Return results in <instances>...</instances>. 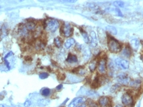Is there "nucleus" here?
Returning a JSON list of instances; mask_svg holds the SVG:
<instances>
[{
  "instance_id": "nucleus-12",
  "label": "nucleus",
  "mask_w": 143,
  "mask_h": 107,
  "mask_svg": "<svg viewBox=\"0 0 143 107\" xmlns=\"http://www.w3.org/2000/svg\"><path fill=\"white\" fill-rule=\"evenodd\" d=\"M45 46H46V44L44 43V42L42 41V40H37L35 43V49H37L38 50H43L45 48Z\"/></svg>"
},
{
  "instance_id": "nucleus-27",
  "label": "nucleus",
  "mask_w": 143,
  "mask_h": 107,
  "mask_svg": "<svg viewBox=\"0 0 143 107\" xmlns=\"http://www.w3.org/2000/svg\"><path fill=\"white\" fill-rule=\"evenodd\" d=\"M31 101H30V100H26L25 102L24 103V107H29L31 105Z\"/></svg>"
},
{
  "instance_id": "nucleus-20",
  "label": "nucleus",
  "mask_w": 143,
  "mask_h": 107,
  "mask_svg": "<svg viewBox=\"0 0 143 107\" xmlns=\"http://www.w3.org/2000/svg\"><path fill=\"white\" fill-rule=\"evenodd\" d=\"M113 5L116 7L117 8H121V7H123L125 5L124 2H123L122 1H115L113 2Z\"/></svg>"
},
{
  "instance_id": "nucleus-32",
  "label": "nucleus",
  "mask_w": 143,
  "mask_h": 107,
  "mask_svg": "<svg viewBox=\"0 0 143 107\" xmlns=\"http://www.w3.org/2000/svg\"><path fill=\"white\" fill-rule=\"evenodd\" d=\"M39 2H48V1H50L51 0H38Z\"/></svg>"
},
{
  "instance_id": "nucleus-8",
  "label": "nucleus",
  "mask_w": 143,
  "mask_h": 107,
  "mask_svg": "<svg viewBox=\"0 0 143 107\" xmlns=\"http://www.w3.org/2000/svg\"><path fill=\"white\" fill-rule=\"evenodd\" d=\"M99 106L101 107H109L111 105V100L106 96H103L99 98L98 100Z\"/></svg>"
},
{
  "instance_id": "nucleus-15",
  "label": "nucleus",
  "mask_w": 143,
  "mask_h": 107,
  "mask_svg": "<svg viewBox=\"0 0 143 107\" xmlns=\"http://www.w3.org/2000/svg\"><path fill=\"white\" fill-rule=\"evenodd\" d=\"M129 85V86L132 87L133 88L137 89L141 85V81L139 80H131Z\"/></svg>"
},
{
  "instance_id": "nucleus-23",
  "label": "nucleus",
  "mask_w": 143,
  "mask_h": 107,
  "mask_svg": "<svg viewBox=\"0 0 143 107\" xmlns=\"http://www.w3.org/2000/svg\"><path fill=\"white\" fill-rule=\"evenodd\" d=\"M88 103L90 107H99V105H97V103H95L94 101H93L92 100H88Z\"/></svg>"
},
{
  "instance_id": "nucleus-14",
  "label": "nucleus",
  "mask_w": 143,
  "mask_h": 107,
  "mask_svg": "<svg viewBox=\"0 0 143 107\" xmlns=\"http://www.w3.org/2000/svg\"><path fill=\"white\" fill-rule=\"evenodd\" d=\"M74 44H75V40H74V39H68V40H66L64 43V46L66 48H67V49H70V48H71L72 46L74 45Z\"/></svg>"
},
{
  "instance_id": "nucleus-25",
  "label": "nucleus",
  "mask_w": 143,
  "mask_h": 107,
  "mask_svg": "<svg viewBox=\"0 0 143 107\" xmlns=\"http://www.w3.org/2000/svg\"><path fill=\"white\" fill-rule=\"evenodd\" d=\"M49 76V75L48 73H46V72H42V73H40L39 78L40 79H46Z\"/></svg>"
},
{
  "instance_id": "nucleus-1",
  "label": "nucleus",
  "mask_w": 143,
  "mask_h": 107,
  "mask_svg": "<svg viewBox=\"0 0 143 107\" xmlns=\"http://www.w3.org/2000/svg\"><path fill=\"white\" fill-rule=\"evenodd\" d=\"M107 46L111 53L117 54L122 50V46L120 42L113 37H109L107 40Z\"/></svg>"
},
{
  "instance_id": "nucleus-24",
  "label": "nucleus",
  "mask_w": 143,
  "mask_h": 107,
  "mask_svg": "<svg viewBox=\"0 0 143 107\" xmlns=\"http://www.w3.org/2000/svg\"><path fill=\"white\" fill-rule=\"evenodd\" d=\"M8 33V30H7V28L3 25L2 27V29H1V34L3 35V37H5L6 36Z\"/></svg>"
},
{
  "instance_id": "nucleus-6",
  "label": "nucleus",
  "mask_w": 143,
  "mask_h": 107,
  "mask_svg": "<svg viewBox=\"0 0 143 107\" xmlns=\"http://www.w3.org/2000/svg\"><path fill=\"white\" fill-rule=\"evenodd\" d=\"M121 101L123 105L126 107H130L133 103V98L132 97L131 95H130L129 93H126L123 94V95L122 96Z\"/></svg>"
},
{
  "instance_id": "nucleus-2",
  "label": "nucleus",
  "mask_w": 143,
  "mask_h": 107,
  "mask_svg": "<svg viewBox=\"0 0 143 107\" xmlns=\"http://www.w3.org/2000/svg\"><path fill=\"white\" fill-rule=\"evenodd\" d=\"M44 27L49 32H54L59 27V23L56 19H49L44 22Z\"/></svg>"
},
{
  "instance_id": "nucleus-4",
  "label": "nucleus",
  "mask_w": 143,
  "mask_h": 107,
  "mask_svg": "<svg viewBox=\"0 0 143 107\" xmlns=\"http://www.w3.org/2000/svg\"><path fill=\"white\" fill-rule=\"evenodd\" d=\"M115 64L116 66L119 68L123 70L128 69L129 68V62L125 59H123L121 58H117L115 59Z\"/></svg>"
},
{
  "instance_id": "nucleus-31",
  "label": "nucleus",
  "mask_w": 143,
  "mask_h": 107,
  "mask_svg": "<svg viewBox=\"0 0 143 107\" xmlns=\"http://www.w3.org/2000/svg\"><path fill=\"white\" fill-rule=\"evenodd\" d=\"M11 55H13V52H10L8 53V54L6 55V56L5 57V58H7V57H9V56H11Z\"/></svg>"
},
{
  "instance_id": "nucleus-17",
  "label": "nucleus",
  "mask_w": 143,
  "mask_h": 107,
  "mask_svg": "<svg viewBox=\"0 0 143 107\" xmlns=\"http://www.w3.org/2000/svg\"><path fill=\"white\" fill-rule=\"evenodd\" d=\"M81 34L82 35V37H83V40L85 42V43H90V37H89V35L87 34V32L81 29Z\"/></svg>"
},
{
  "instance_id": "nucleus-21",
  "label": "nucleus",
  "mask_w": 143,
  "mask_h": 107,
  "mask_svg": "<svg viewBox=\"0 0 143 107\" xmlns=\"http://www.w3.org/2000/svg\"><path fill=\"white\" fill-rule=\"evenodd\" d=\"M107 32H109V33H111L112 34H117V29H116L115 27H112V26H109L107 27Z\"/></svg>"
},
{
  "instance_id": "nucleus-18",
  "label": "nucleus",
  "mask_w": 143,
  "mask_h": 107,
  "mask_svg": "<svg viewBox=\"0 0 143 107\" xmlns=\"http://www.w3.org/2000/svg\"><path fill=\"white\" fill-rule=\"evenodd\" d=\"M131 44L132 48L134 50H137L139 48V45H140V42L137 39H134L131 42Z\"/></svg>"
},
{
  "instance_id": "nucleus-26",
  "label": "nucleus",
  "mask_w": 143,
  "mask_h": 107,
  "mask_svg": "<svg viewBox=\"0 0 143 107\" xmlns=\"http://www.w3.org/2000/svg\"><path fill=\"white\" fill-rule=\"evenodd\" d=\"M78 0H60V2L66 3H76Z\"/></svg>"
},
{
  "instance_id": "nucleus-10",
  "label": "nucleus",
  "mask_w": 143,
  "mask_h": 107,
  "mask_svg": "<svg viewBox=\"0 0 143 107\" xmlns=\"http://www.w3.org/2000/svg\"><path fill=\"white\" fill-rule=\"evenodd\" d=\"M85 99L82 97H77V98H74V100L72 101L70 104L69 105V107H76L78 105H80L82 103L84 102Z\"/></svg>"
},
{
  "instance_id": "nucleus-7",
  "label": "nucleus",
  "mask_w": 143,
  "mask_h": 107,
  "mask_svg": "<svg viewBox=\"0 0 143 107\" xmlns=\"http://www.w3.org/2000/svg\"><path fill=\"white\" fill-rule=\"evenodd\" d=\"M117 81L119 83L124 85H129V82L131 81L129 75L125 73H121L117 76Z\"/></svg>"
},
{
  "instance_id": "nucleus-5",
  "label": "nucleus",
  "mask_w": 143,
  "mask_h": 107,
  "mask_svg": "<svg viewBox=\"0 0 143 107\" xmlns=\"http://www.w3.org/2000/svg\"><path fill=\"white\" fill-rule=\"evenodd\" d=\"M97 71L100 74H105L107 72V60L102 58L97 63Z\"/></svg>"
},
{
  "instance_id": "nucleus-30",
  "label": "nucleus",
  "mask_w": 143,
  "mask_h": 107,
  "mask_svg": "<svg viewBox=\"0 0 143 107\" xmlns=\"http://www.w3.org/2000/svg\"><path fill=\"white\" fill-rule=\"evenodd\" d=\"M62 85H58V86L56 87V89L57 90H58V91H60V90H61L62 89Z\"/></svg>"
},
{
  "instance_id": "nucleus-19",
  "label": "nucleus",
  "mask_w": 143,
  "mask_h": 107,
  "mask_svg": "<svg viewBox=\"0 0 143 107\" xmlns=\"http://www.w3.org/2000/svg\"><path fill=\"white\" fill-rule=\"evenodd\" d=\"M96 67H97V62L95 60H93L92 62H91V63L89 65V68H90V71L92 72L94 71L95 69H96Z\"/></svg>"
},
{
  "instance_id": "nucleus-33",
  "label": "nucleus",
  "mask_w": 143,
  "mask_h": 107,
  "mask_svg": "<svg viewBox=\"0 0 143 107\" xmlns=\"http://www.w3.org/2000/svg\"><path fill=\"white\" fill-rule=\"evenodd\" d=\"M115 107H123L122 105H116Z\"/></svg>"
},
{
  "instance_id": "nucleus-9",
  "label": "nucleus",
  "mask_w": 143,
  "mask_h": 107,
  "mask_svg": "<svg viewBox=\"0 0 143 107\" xmlns=\"http://www.w3.org/2000/svg\"><path fill=\"white\" fill-rule=\"evenodd\" d=\"M90 43L92 46L95 47L97 45V39L95 32L92 31L90 35Z\"/></svg>"
},
{
  "instance_id": "nucleus-22",
  "label": "nucleus",
  "mask_w": 143,
  "mask_h": 107,
  "mask_svg": "<svg viewBox=\"0 0 143 107\" xmlns=\"http://www.w3.org/2000/svg\"><path fill=\"white\" fill-rule=\"evenodd\" d=\"M42 95L44 96V97H48V96L50 95L51 94V90L48 88H44L41 91Z\"/></svg>"
},
{
  "instance_id": "nucleus-3",
  "label": "nucleus",
  "mask_w": 143,
  "mask_h": 107,
  "mask_svg": "<svg viewBox=\"0 0 143 107\" xmlns=\"http://www.w3.org/2000/svg\"><path fill=\"white\" fill-rule=\"evenodd\" d=\"M61 33L64 37L69 38L73 34V28L69 23H64L61 28Z\"/></svg>"
},
{
  "instance_id": "nucleus-11",
  "label": "nucleus",
  "mask_w": 143,
  "mask_h": 107,
  "mask_svg": "<svg viewBox=\"0 0 143 107\" xmlns=\"http://www.w3.org/2000/svg\"><path fill=\"white\" fill-rule=\"evenodd\" d=\"M122 55L123 56L126 58H130L132 55V50L131 48L129 46H125V48H123L122 50Z\"/></svg>"
},
{
  "instance_id": "nucleus-29",
  "label": "nucleus",
  "mask_w": 143,
  "mask_h": 107,
  "mask_svg": "<svg viewBox=\"0 0 143 107\" xmlns=\"http://www.w3.org/2000/svg\"><path fill=\"white\" fill-rule=\"evenodd\" d=\"M76 107H87V105L84 104V103H82L80 105H78Z\"/></svg>"
},
{
  "instance_id": "nucleus-13",
  "label": "nucleus",
  "mask_w": 143,
  "mask_h": 107,
  "mask_svg": "<svg viewBox=\"0 0 143 107\" xmlns=\"http://www.w3.org/2000/svg\"><path fill=\"white\" fill-rule=\"evenodd\" d=\"M66 61H67L68 63H70V64H74V63H76V62H78V58H77V56H76V55L69 54L68 56Z\"/></svg>"
},
{
  "instance_id": "nucleus-28",
  "label": "nucleus",
  "mask_w": 143,
  "mask_h": 107,
  "mask_svg": "<svg viewBox=\"0 0 143 107\" xmlns=\"http://www.w3.org/2000/svg\"><path fill=\"white\" fill-rule=\"evenodd\" d=\"M115 11L117 13V15H119V17H123V14L121 12V11L119 9V8H116Z\"/></svg>"
},
{
  "instance_id": "nucleus-16",
  "label": "nucleus",
  "mask_w": 143,
  "mask_h": 107,
  "mask_svg": "<svg viewBox=\"0 0 143 107\" xmlns=\"http://www.w3.org/2000/svg\"><path fill=\"white\" fill-rule=\"evenodd\" d=\"M54 43L57 48H60L62 45V40L60 37H56L55 39H54Z\"/></svg>"
},
{
  "instance_id": "nucleus-34",
  "label": "nucleus",
  "mask_w": 143,
  "mask_h": 107,
  "mask_svg": "<svg viewBox=\"0 0 143 107\" xmlns=\"http://www.w3.org/2000/svg\"><path fill=\"white\" fill-rule=\"evenodd\" d=\"M141 59H142V61H143V56H141Z\"/></svg>"
},
{
  "instance_id": "nucleus-35",
  "label": "nucleus",
  "mask_w": 143,
  "mask_h": 107,
  "mask_svg": "<svg viewBox=\"0 0 143 107\" xmlns=\"http://www.w3.org/2000/svg\"><path fill=\"white\" fill-rule=\"evenodd\" d=\"M0 8H1V5H0Z\"/></svg>"
},
{
  "instance_id": "nucleus-36",
  "label": "nucleus",
  "mask_w": 143,
  "mask_h": 107,
  "mask_svg": "<svg viewBox=\"0 0 143 107\" xmlns=\"http://www.w3.org/2000/svg\"><path fill=\"white\" fill-rule=\"evenodd\" d=\"M142 44H143V43H142Z\"/></svg>"
}]
</instances>
